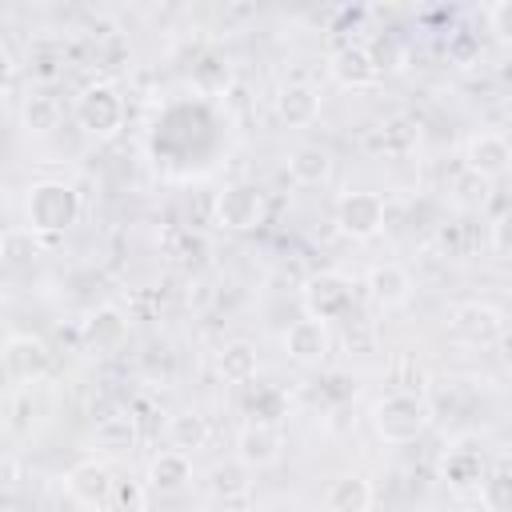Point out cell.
Segmentation results:
<instances>
[{
	"label": "cell",
	"mask_w": 512,
	"mask_h": 512,
	"mask_svg": "<svg viewBox=\"0 0 512 512\" xmlns=\"http://www.w3.org/2000/svg\"><path fill=\"white\" fill-rule=\"evenodd\" d=\"M392 392H412V396H424L428 392V368L412 356V352H396L392 356Z\"/></svg>",
	"instance_id": "cell-28"
},
{
	"label": "cell",
	"mask_w": 512,
	"mask_h": 512,
	"mask_svg": "<svg viewBox=\"0 0 512 512\" xmlns=\"http://www.w3.org/2000/svg\"><path fill=\"white\" fill-rule=\"evenodd\" d=\"M268 220V196L252 180L224 184L216 192V224L228 232H256Z\"/></svg>",
	"instance_id": "cell-5"
},
{
	"label": "cell",
	"mask_w": 512,
	"mask_h": 512,
	"mask_svg": "<svg viewBox=\"0 0 512 512\" xmlns=\"http://www.w3.org/2000/svg\"><path fill=\"white\" fill-rule=\"evenodd\" d=\"M60 116H64L60 112V100L48 96V92H28L20 100V128L28 136H52L60 128Z\"/></svg>",
	"instance_id": "cell-26"
},
{
	"label": "cell",
	"mask_w": 512,
	"mask_h": 512,
	"mask_svg": "<svg viewBox=\"0 0 512 512\" xmlns=\"http://www.w3.org/2000/svg\"><path fill=\"white\" fill-rule=\"evenodd\" d=\"M496 356H500V364L512 372V328H504V336H500V344H496Z\"/></svg>",
	"instance_id": "cell-33"
},
{
	"label": "cell",
	"mask_w": 512,
	"mask_h": 512,
	"mask_svg": "<svg viewBox=\"0 0 512 512\" xmlns=\"http://www.w3.org/2000/svg\"><path fill=\"white\" fill-rule=\"evenodd\" d=\"M488 244H492V252H496L500 260H512V212H504V216L492 220Z\"/></svg>",
	"instance_id": "cell-32"
},
{
	"label": "cell",
	"mask_w": 512,
	"mask_h": 512,
	"mask_svg": "<svg viewBox=\"0 0 512 512\" xmlns=\"http://www.w3.org/2000/svg\"><path fill=\"white\" fill-rule=\"evenodd\" d=\"M488 476V464L476 448H448L444 460H440V480L452 488V492H476L480 480Z\"/></svg>",
	"instance_id": "cell-18"
},
{
	"label": "cell",
	"mask_w": 512,
	"mask_h": 512,
	"mask_svg": "<svg viewBox=\"0 0 512 512\" xmlns=\"http://www.w3.org/2000/svg\"><path fill=\"white\" fill-rule=\"evenodd\" d=\"M476 496H480L484 512H512V468L508 464L488 468V476L480 480Z\"/></svg>",
	"instance_id": "cell-27"
},
{
	"label": "cell",
	"mask_w": 512,
	"mask_h": 512,
	"mask_svg": "<svg viewBox=\"0 0 512 512\" xmlns=\"http://www.w3.org/2000/svg\"><path fill=\"white\" fill-rule=\"evenodd\" d=\"M148 484H140V480H132V476H120L116 472V484H112V504H108V512H144V504H148Z\"/></svg>",
	"instance_id": "cell-30"
},
{
	"label": "cell",
	"mask_w": 512,
	"mask_h": 512,
	"mask_svg": "<svg viewBox=\"0 0 512 512\" xmlns=\"http://www.w3.org/2000/svg\"><path fill=\"white\" fill-rule=\"evenodd\" d=\"M72 116H76L84 136L112 140V136H120V128L128 120V104H124V96H120V88L112 80H92V84H84L76 92Z\"/></svg>",
	"instance_id": "cell-3"
},
{
	"label": "cell",
	"mask_w": 512,
	"mask_h": 512,
	"mask_svg": "<svg viewBox=\"0 0 512 512\" xmlns=\"http://www.w3.org/2000/svg\"><path fill=\"white\" fill-rule=\"evenodd\" d=\"M372 500H376L372 480L360 476V472H344V476H336V480L328 484V492H324V512H368Z\"/></svg>",
	"instance_id": "cell-19"
},
{
	"label": "cell",
	"mask_w": 512,
	"mask_h": 512,
	"mask_svg": "<svg viewBox=\"0 0 512 512\" xmlns=\"http://www.w3.org/2000/svg\"><path fill=\"white\" fill-rule=\"evenodd\" d=\"M368 424L384 444H416L432 428V404H428V396L384 392L368 408Z\"/></svg>",
	"instance_id": "cell-2"
},
{
	"label": "cell",
	"mask_w": 512,
	"mask_h": 512,
	"mask_svg": "<svg viewBox=\"0 0 512 512\" xmlns=\"http://www.w3.org/2000/svg\"><path fill=\"white\" fill-rule=\"evenodd\" d=\"M192 88L200 96H224L232 88V60L220 48H204L192 64Z\"/></svg>",
	"instance_id": "cell-24"
},
{
	"label": "cell",
	"mask_w": 512,
	"mask_h": 512,
	"mask_svg": "<svg viewBox=\"0 0 512 512\" xmlns=\"http://www.w3.org/2000/svg\"><path fill=\"white\" fill-rule=\"evenodd\" d=\"M512 168V140L504 132H476L464 144V172L480 180H500Z\"/></svg>",
	"instance_id": "cell-13"
},
{
	"label": "cell",
	"mask_w": 512,
	"mask_h": 512,
	"mask_svg": "<svg viewBox=\"0 0 512 512\" xmlns=\"http://www.w3.org/2000/svg\"><path fill=\"white\" fill-rule=\"evenodd\" d=\"M112 484H116V472L108 460H80L68 468L64 476V492L72 496V504L88 508V512H108L112 504Z\"/></svg>",
	"instance_id": "cell-9"
},
{
	"label": "cell",
	"mask_w": 512,
	"mask_h": 512,
	"mask_svg": "<svg viewBox=\"0 0 512 512\" xmlns=\"http://www.w3.org/2000/svg\"><path fill=\"white\" fill-rule=\"evenodd\" d=\"M208 492H212L216 500H224V504L248 500V492H252V468H248L244 460H236V456L212 464V472H208Z\"/></svg>",
	"instance_id": "cell-25"
},
{
	"label": "cell",
	"mask_w": 512,
	"mask_h": 512,
	"mask_svg": "<svg viewBox=\"0 0 512 512\" xmlns=\"http://www.w3.org/2000/svg\"><path fill=\"white\" fill-rule=\"evenodd\" d=\"M244 512H268V508H244Z\"/></svg>",
	"instance_id": "cell-34"
},
{
	"label": "cell",
	"mask_w": 512,
	"mask_h": 512,
	"mask_svg": "<svg viewBox=\"0 0 512 512\" xmlns=\"http://www.w3.org/2000/svg\"><path fill=\"white\" fill-rule=\"evenodd\" d=\"M136 440H140L136 416L124 412V408H116L108 416H96V424H92V444L104 448V452H128V448H136Z\"/></svg>",
	"instance_id": "cell-23"
},
{
	"label": "cell",
	"mask_w": 512,
	"mask_h": 512,
	"mask_svg": "<svg viewBox=\"0 0 512 512\" xmlns=\"http://www.w3.org/2000/svg\"><path fill=\"white\" fill-rule=\"evenodd\" d=\"M504 328H508L504 312L496 304H488V300H464V304L452 308V332L468 348H496Z\"/></svg>",
	"instance_id": "cell-8"
},
{
	"label": "cell",
	"mask_w": 512,
	"mask_h": 512,
	"mask_svg": "<svg viewBox=\"0 0 512 512\" xmlns=\"http://www.w3.org/2000/svg\"><path fill=\"white\" fill-rule=\"evenodd\" d=\"M256 372H260V352L252 340H228L216 352V376L224 384H248L256 380Z\"/></svg>",
	"instance_id": "cell-22"
},
{
	"label": "cell",
	"mask_w": 512,
	"mask_h": 512,
	"mask_svg": "<svg viewBox=\"0 0 512 512\" xmlns=\"http://www.w3.org/2000/svg\"><path fill=\"white\" fill-rule=\"evenodd\" d=\"M384 224H388V204H384L380 192L356 188V192H344L336 200V228H340V236L364 244V240H376L384 232Z\"/></svg>",
	"instance_id": "cell-6"
},
{
	"label": "cell",
	"mask_w": 512,
	"mask_h": 512,
	"mask_svg": "<svg viewBox=\"0 0 512 512\" xmlns=\"http://www.w3.org/2000/svg\"><path fill=\"white\" fill-rule=\"evenodd\" d=\"M164 432H168V444L180 448V452H188V456H196V452L208 448V440H212V424H208V416L196 412V408L172 412L168 424H164Z\"/></svg>",
	"instance_id": "cell-21"
},
{
	"label": "cell",
	"mask_w": 512,
	"mask_h": 512,
	"mask_svg": "<svg viewBox=\"0 0 512 512\" xmlns=\"http://www.w3.org/2000/svg\"><path fill=\"white\" fill-rule=\"evenodd\" d=\"M280 348H284V356H288L292 364H300V368H320V364L328 360V352H332V324L312 320V316H300V320H292V324L284 328Z\"/></svg>",
	"instance_id": "cell-10"
},
{
	"label": "cell",
	"mask_w": 512,
	"mask_h": 512,
	"mask_svg": "<svg viewBox=\"0 0 512 512\" xmlns=\"http://www.w3.org/2000/svg\"><path fill=\"white\" fill-rule=\"evenodd\" d=\"M144 484L160 496H172V492H184L192 484V456L180 452V448H164L148 460V472H144Z\"/></svg>",
	"instance_id": "cell-16"
},
{
	"label": "cell",
	"mask_w": 512,
	"mask_h": 512,
	"mask_svg": "<svg viewBox=\"0 0 512 512\" xmlns=\"http://www.w3.org/2000/svg\"><path fill=\"white\" fill-rule=\"evenodd\" d=\"M284 456V428L272 420H244L236 432V460L248 468H272Z\"/></svg>",
	"instance_id": "cell-12"
},
{
	"label": "cell",
	"mask_w": 512,
	"mask_h": 512,
	"mask_svg": "<svg viewBox=\"0 0 512 512\" xmlns=\"http://www.w3.org/2000/svg\"><path fill=\"white\" fill-rule=\"evenodd\" d=\"M276 116L288 124V128H308L320 120V92L304 80H292L276 92Z\"/></svg>",
	"instance_id": "cell-17"
},
{
	"label": "cell",
	"mask_w": 512,
	"mask_h": 512,
	"mask_svg": "<svg viewBox=\"0 0 512 512\" xmlns=\"http://www.w3.org/2000/svg\"><path fill=\"white\" fill-rule=\"evenodd\" d=\"M328 76L340 88L360 92V88H372L380 80V64H376V56H372L368 44H344V48H336L328 56Z\"/></svg>",
	"instance_id": "cell-14"
},
{
	"label": "cell",
	"mask_w": 512,
	"mask_h": 512,
	"mask_svg": "<svg viewBox=\"0 0 512 512\" xmlns=\"http://www.w3.org/2000/svg\"><path fill=\"white\" fill-rule=\"evenodd\" d=\"M84 204L80 192L68 180H32L24 188V228L36 232L40 240L64 236L80 220Z\"/></svg>",
	"instance_id": "cell-1"
},
{
	"label": "cell",
	"mask_w": 512,
	"mask_h": 512,
	"mask_svg": "<svg viewBox=\"0 0 512 512\" xmlns=\"http://www.w3.org/2000/svg\"><path fill=\"white\" fill-rule=\"evenodd\" d=\"M284 164H288V180L300 188L328 184V176H332V152L320 144H296Z\"/></svg>",
	"instance_id": "cell-20"
},
{
	"label": "cell",
	"mask_w": 512,
	"mask_h": 512,
	"mask_svg": "<svg viewBox=\"0 0 512 512\" xmlns=\"http://www.w3.org/2000/svg\"><path fill=\"white\" fill-rule=\"evenodd\" d=\"M488 28H492V36H496L504 48H512V0L488 4Z\"/></svg>",
	"instance_id": "cell-31"
},
{
	"label": "cell",
	"mask_w": 512,
	"mask_h": 512,
	"mask_svg": "<svg viewBox=\"0 0 512 512\" xmlns=\"http://www.w3.org/2000/svg\"><path fill=\"white\" fill-rule=\"evenodd\" d=\"M52 372V348L40 340V336H28V332H12L4 340V376L16 384V388H32L40 380H48Z\"/></svg>",
	"instance_id": "cell-7"
},
{
	"label": "cell",
	"mask_w": 512,
	"mask_h": 512,
	"mask_svg": "<svg viewBox=\"0 0 512 512\" xmlns=\"http://www.w3.org/2000/svg\"><path fill=\"white\" fill-rule=\"evenodd\" d=\"M40 256V236L28 232V228H8L4 232V264L8 268H20V264H32Z\"/></svg>",
	"instance_id": "cell-29"
},
{
	"label": "cell",
	"mask_w": 512,
	"mask_h": 512,
	"mask_svg": "<svg viewBox=\"0 0 512 512\" xmlns=\"http://www.w3.org/2000/svg\"><path fill=\"white\" fill-rule=\"evenodd\" d=\"M300 304H304V316L324 320V324H336V320H348L352 316L356 288H352V280L344 272H312L300 284Z\"/></svg>",
	"instance_id": "cell-4"
},
{
	"label": "cell",
	"mask_w": 512,
	"mask_h": 512,
	"mask_svg": "<svg viewBox=\"0 0 512 512\" xmlns=\"http://www.w3.org/2000/svg\"><path fill=\"white\" fill-rule=\"evenodd\" d=\"M364 288H368V296H372L376 308H400V304L412 300V288H416V284H412V272H408L404 264L384 260V264H372V268H368Z\"/></svg>",
	"instance_id": "cell-15"
},
{
	"label": "cell",
	"mask_w": 512,
	"mask_h": 512,
	"mask_svg": "<svg viewBox=\"0 0 512 512\" xmlns=\"http://www.w3.org/2000/svg\"><path fill=\"white\" fill-rule=\"evenodd\" d=\"M128 340V316L116 304H100L80 320V348L92 356H112Z\"/></svg>",
	"instance_id": "cell-11"
}]
</instances>
